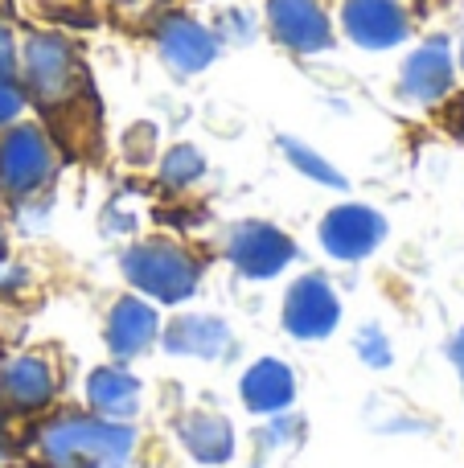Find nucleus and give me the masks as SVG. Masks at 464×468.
Returning a JSON list of instances; mask_svg holds the SVG:
<instances>
[{
    "mask_svg": "<svg viewBox=\"0 0 464 468\" xmlns=\"http://www.w3.org/2000/svg\"><path fill=\"white\" fill-rule=\"evenodd\" d=\"M136 431L103 415L58 411L37 428V456L46 468H128Z\"/></svg>",
    "mask_w": 464,
    "mask_h": 468,
    "instance_id": "1",
    "label": "nucleus"
},
{
    "mask_svg": "<svg viewBox=\"0 0 464 468\" xmlns=\"http://www.w3.org/2000/svg\"><path fill=\"white\" fill-rule=\"evenodd\" d=\"M16 74H21L25 95L46 112H66L87 95V70L79 62V49L62 33H29L16 54Z\"/></svg>",
    "mask_w": 464,
    "mask_h": 468,
    "instance_id": "2",
    "label": "nucleus"
},
{
    "mask_svg": "<svg viewBox=\"0 0 464 468\" xmlns=\"http://www.w3.org/2000/svg\"><path fill=\"white\" fill-rule=\"evenodd\" d=\"M120 271L136 296H148L156 304H185L202 288V259L173 239L132 242L120 255Z\"/></svg>",
    "mask_w": 464,
    "mask_h": 468,
    "instance_id": "3",
    "label": "nucleus"
},
{
    "mask_svg": "<svg viewBox=\"0 0 464 468\" xmlns=\"http://www.w3.org/2000/svg\"><path fill=\"white\" fill-rule=\"evenodd\" d=\"M58 169H62V156L41 123L21 120L0 132V197H8L13 206L37 202L54 186Z\"/></svg>",
    "mask_w": 464,
    "mask_h": 468,
    "instance_id": "4",
    "label": "nucleus"
},
{
    "mask_svg": "<svg viewBox=\"0 0 464 468\" xmlns=\"http://www.w3.org/2000/svg\"><path fill=\"white\" fill-rule=\"evenodd\" d=\"M58 390H62V374L58 362L41 349H25V354L8 357L0 366V403L13 415H37L54 407Z\"/></svg>",
    "mask_w": 464,
    "mask_h": 468,
    "instance_id": "5",
    "label": "nucleus"
},
{
    "mask_svg": "<svg viewBox=\"0 0 464 468\" xmlns=\"http://www.w3.org/2000/svg\"><path fill=\"white\" fill-rule=\"evenodd\" d=\"M227 259L243 280H271L296 259V242L271 222L247 218L227 230Z\"/></svg>",
    "mask_w": 464,
    "mask_h": 468,
    "instance_id": "6",
    "label": "nucleus"
},
{
    "mask_svg": "<svg viewBox=\"0 0 464 468\" xmlns=\"http://www.w3.org/2000/svg\"><path fill=\"white\" fill-rule=\"evenodd\" d=\"M317 239H321V250L333 255L337 263H358V259L374 255V250L383 247L386 218L374 206L345 202V206H333V210L321 218Z\"/></svg>",
    "mask_w": 464,
    "mask_h": 468,
    "instance_id": "7",
    "label": "nucleus"
},
{
    "mask_svg": "<svg viewBox=\"0 0 464 468\" xmlns=\"http://www.w3.org/2000/svg\"><path fill=\"white\" fill-rule=\"evenodd\" d=\"M284 329L296 341H321L342 324V296L321 271H304L284 292Z\"/></svg>",
    "mask_w": 464,
    "mask_h": 468,
    "instance_id": "8",
    "label": "nucleus"
},
{
    "mask_svg": "<svg viewBox=\"0 0 464 468\" xmlns=\"http://www.w3.org/2000/svg\"><path fill=\"white\" fill-rule=\"evenodd\" d=\"M342 29L362 49H395L411 37L403 0H342Z\"/></svg>",
    "mask_w": 464,
    "mask_h": 468,
    "instance_id": "9",
    "label": "nucleus"
},
{
    "mask_svg": "<svg viewBox=\"0 0 464 468\" xmlns=\"http://www.w3.org/2000/svg\"><path fill=\"white\" fill-rule=\"evenodd\" d=\"M268 29L292 54H325L333 46V21L321 0H268Z\"/></svg>",
    "mask_w": 464,
    "mask_h": 468,
    "instance_id": "10",
    "label": "nucleus"
},
{
    "mask_svg": "<svg viewBox=\"0 0 464 468\" xmlns=\"http://www.w3.org/2000/svg\"><path fill=\"white\" fill-rule=\"evenodd\" d=\"M156 49L177 74H197L218 58V33L185 13H164L153 29Z\"/></svg>",
    "mask_w": 464,
    "mask_h": 468,
    "instance_id": "11",
    "label": "nucleus"
},
{
    "mask_svg": "<svg viewBox=\"0 0 464 468\" xmlns=\"http://www.w3.org/2000/svg\"><path fill=\"white\" fill-rule=\"evenodd\" d=\"M452 82H457V62H452L448 37H432L403 62L399 95L419 107H432V103H440V99H448Z\"/></svg>",
    "mask_w": 464,
    "mask_h": 468,
    "instance_id": "12",
    "label": "nucleus"
},
{
    "mask_svg": "<svg viewBox=\"0 0 464 468\" xmlns=\"http://www.w3.org/2000/svg\"><path fill=\"white\" fill-rule=\"evenodd\" d=\"M103 341L120 362H132V357L148 354V349L161 341V316L156 308L148 304L144 296H120L107 313V329H103Z\"/></svg>",
    "mask_w": 464,
    "mask_h": 468,
    "instance_id": "13",
    "label": "nucleus"
},
{
    "mask_svg": "<svg viewBox=\"0 0 464 468\" xmlns=\"http://www.w3.org/2000/svg\"><path fill=\"white\" fill-rule=\"evenodd\" d=\"M161 346L177 357L218 362L230 354V324L214 313H181L161 329Z\"/></svg>",
    "mask_w": 464,
    "mask_h": 468,
    "instance_id": "14",
    "label": "nucleus"
},
{
    "mask_svg": "<svg viewBox=\"0 0 464 468\" xmlns=\"http://www.w3.org/2000/svg\"><path fill=\"white\" fill-rule=\"evenodd\" d=\"M177 440L185 444V452L197 464H227L235 456V428H230L227 415L218 411H185L177 420Z\"/></svg>",
    "mask_w": 464,
    "mask_h": 468,
    "instance_id": "15",
    "label": "nucleus"
},
{
    "mask_svg": "<svg viewBox=\"0 0 464 468\" xmlns=\"http://www.w3.org/2000/svg\"><path fill=\"white\" fill-rule=\"evenodd\" d=\"M140 395H144L140 378L115 362L90 370V378H87V403H90V411L103 415V420L128 423L132 415H140Z\"/></svg>",
    "mask_w": 464,
    "mask_h": 468,
    "instance_id": "16",
    "label": "nucleus"
},
{
    "mask_svg": "<svg viewBox=\"0 0 464 468\" xmlns=\"http://www.w3.org/2000/svg\"><path fill=\"white\" fill-rule=\"evenodd\" d=\"M238 390H243L247 411L279 415V411H288L296 399V374H292V366L279 362V357H259V362L243 374V387Z\"/></svg>",
    "mask_w": 464,
    "mask_h": 468,
    "instance_id": "17",
    "label": "nucleus"
},
{
    "mask_svg": "<svg viewBox=\"0 0 464 468\" xmlns=\"http://www.w3.org/2000/svg\"><path fill=\"white\" fill-rule=\"evenodd\" d=\"M161 186L169 189V194H185V189H194L197 181L206 177V156L197 153L194 144H173L169 153L161 156Z\"/></svg>",
    "mask_w": 464,
    "mask_h": 468,
    "instance_id": "18",
    "label": "nucleus"
},
{
    "mask_svg": "<svg viewBox=\"0 0 464 468\" xmlns=\"http://www.w3.org/2000/svg\"><path fill=\"white\" fill-rule=\"evenodd\" d=\"M279 153H284V161L292 165L296 173H304L309 181H317V186H329V189H345V177L333 169V165L325 161V156L317 153V148L301 144L296 136H279Z\"/></svg>",
    "mask_w": 464,
    "mask_h": 468,
    "instance_id": "19",
    "label": "nucleus"
},
{
    "mask_svg": "<svg viewBox=\"0 0 464 468\" xmlns=\"http://www.w3.org/2000/svg\"><path fill=\"white\" fill-rule=\"evenodd\" d=\"M353 349H358V357L370 366V370H386V366L395 362V349H391V337H386L378 324H366V329L358 333V341H353Z\"/></svg>",
    "mask_w": 464,
    "mask_h": 468,
    "instance_id": "20",
    "label": "nucleus"
},
{
    "mask_svg": "<svg viewBox=\"0 0 464 468\" xmlns=\"http://www.w3.org/2000/svg\"><path fill=\"white\" fill-rule=\"evenodd\" d=\"M25 107H29V95H25L21 79H5V82H0V132L13 128V123H21Z\"/></svg>",
    "mask_w": 464,
    "mask_h": 468,
    "instance_id": "21",
    "label": "nucleus"
},
{
    "mask_svg": "<svg viewBox=\"0 0 464 468\" xmlns=\"http://www.w3.org/2000/svg\"><path fill=\"white\" fill-rule=\"evenodd\" d=\"M268 428L259 431V444H288V440H296L304 431V423L301 420H292L288 411H279V415H268Z\"/></svg>",
    "mask_w": 464,
    "mask_h": 468,
    "instance_id": "22",
    "label": "nucleus"
},
{
    "mask_svg": "<svg viewBox=\"0 0 464 468\" xmlns=\"http://www.w3.org/2000/svg\"><path fill=\"white\" fill-rule=\"evenodd\" d=\"M16 54H21V46H16L13 29H8V21L0 16V82L5 79H16Z\"/></svg>",
    "mask_w": 464,
    "mask_h": 468,
    "instance_id": "23",
    "label": "nucleus"
},
{
    "mask_svg": "<svg viewBox=\"0 0 464 468\" xmlns=\"http://www.w3.org/2000/svg\"><path fill=\"white\" fill-rule=\"evenodd\" d=\"M448 357H452V366H457V374H460V387H464V329L457 333V337H452Z\"/></svg>",
    "mask_w": 464,
    "mask_h": 468,
    "instance_id": "24",
    "label": "nucleus"
},
{
    "mask_svg": "<svg viewBox=\"0 0 464 468\" xmlns=\"http://www.w3.org/2000/svg\"><path fill=\"white\" fill-rule=\"evenodd\" d=\"M5 259H8V242H5V206H0V271H5Z\"/></svg>",
    "mask_w": 464,
    "mask_h": 468,
    "instance_id": "25",
    "label": "nucleus"
},
{
    "mask_svg": "<svg viewBox=\"0 0 464 468\" xmlns=\"http://www.w3.org/2000/svg\"><path fill=\"white\" fill-rule=\"evenodd\" d=\"M5 456H8V431H5V423H0V464H5Z\"/></svg>",
    "mask_w": 464,
    "mask_h": 468,
    "instance_id": "26",
    "label": "nucleus"
},
{
    "mask_svg": "<svg viewBox=\"0 0 464 468\" xmlns=\"http://www.w3.org/2000/svg\"><path fill=\"white\" fill-rule=\"evenodd\" d=\"M460 70H464V46H460Z\"/></svg>",
    "mask_w": 464,
    "mask_h": 468,
    "instance_id": "27",
    "label": "nucleus"
},
{
    "mask_svg": "<svg viewBox=\"0 0 464 468\" xmlns=\"http://www.w3.org/2000/svg\"><path fill=\"white\" fill-rule=\"evenodd\" d=\"M0 366H5V357H0Z\"/></svg>",
    "mask_w": 464,
    "mask_h": 468,
    "instance_id": "28",
    "label": "nucleus"
},
{
    "mask_svg": "<svg viewBox=\"0 0 464 468\" xmlns=\"http://www.w3.org/2000/svg\"><path fill=\"white\" fill-rule=\"evenodd\" d=\"M5 468H8V464H5Z\"/></svg>",
    "mask_w": 464,
    "mask_h": 468,
    "instance_id": "29",
    "label": "nucleus"
}]
</instances>
